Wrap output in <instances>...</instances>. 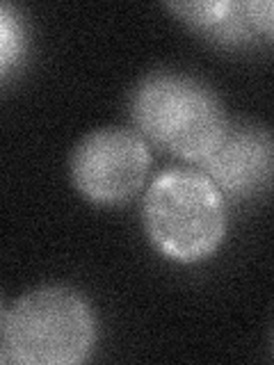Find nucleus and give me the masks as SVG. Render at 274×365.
<instances>
[{
	"label": "nucleus",
	"mask_w": 274,
	"mask_h": 365,
	"mask_svg": "<svg viewBox=\"0 0 274 365\" xmlns=\"http://www.w3.org/2000/svg\"><path fill=\"white\" fill-rule=\"evenodd\" d=\"M144 228L160 254L197 262L220 247L226 208L215 182L199 171L171 169L160 174L142 205Z\"/></svg>",
	"instance_id": "obj_1"
},
{
	"label": "nucleus",
	"mask_w": 274,
	"mask_h": 365,
	"mask_svg": "<svg viewBox=\"0 0 274 365\" xmlns=\"http://www.w3.org/2000/svg\"><path fill=\"white\" fill-rule=\"evenodd\" d=\"M133 117L167 151L203 160L226 130L220 98L201 80L186 73H151L133 94Z\"/></svg>",
	"instance_id": "obj_2"
},
{
	"label": "nucleus",
	"mask_w": 274,
	"mask_h": 365,
	"mask_svg": "<svg viewBox=\"0 0 274 365\" xmlns=\"http://www.w3.org/2000/svg\"><path fill=\"white\" fill-rule=\"evenodd\" d=\"M11 356L30 365H73L96 340L89 304L71 288L44 285L11 304L5 317Z\"/></svg>",
	"instance_id": "obj_3"
},
{
	"label": "nucleus",
	"mask_w": 274,
	"mask_h": 365,
	"mask_svg": "<svg viewBox=\"0 0 274 365\" xmlns=\"http://www.w3.org/2000/svg\"><path fill=\"white\" fill-rule=\"evenodd\" d=\"M71 180L94 203L117 205L144 185L151 155L146 144L126 128H101L85 135L71 153Z\"/></svg>",
	"instance_id": "obj_4"
},
{
	"label": "nucleus",
	"mask_w": 274,
	"mask_h": 365,
	"mask_svg": "<svg viewBox=\"0 0 274 365\" xmlns=\"http://www.w3.org/2000/svg\"><path fill=\"white\" fill-rule=\"evenodd\" d=\"M203 169L215 185L249 197L270 187L272 180V137L256 125H235L203 158Z\"/></svg>",
	"instance_id": "obj_5"
},
{
	"label": "nucleus",
	"mask_w": 274,
	"mask_h": 365,
	"mask_svg": "<svg viewBox=\"0 0 274 365\" xmlns=\"http://www.w3.org/2000/svg\"><path fill=\"white\" fill-rule=\"evenodd\" d=\"M169 9H174L181 19H186L192 26L201 30L220 28L226 16L233 11V3L226 0H201V3H169Z\"/></svg>",
	"instance_id": "obj_6"
},
{
	"label": "nucleus",
	"mask_w": 274,
	"mask_h": 365,
	"mask_svg": "<svg viewBox=\"0 0 274 365\" xmlns=\"http://www.w3.org/2000/svg\"><path fill=\"white\" fill-rule=\"evenodd\" d=\"M23 51V23L9 5L0 3V71Z\"/></svg>",
	"instance_id": "obj_7"
},
{
	"label": "nucleus",
	"mask_w": 274,
	"mask_h": 365,
	"mask_svg": "<svg viewBox=\"0 0 274 365\" xmlns=\"http://www.w3.org/2000/svg\"><path fill=\"white\" fill-rule=\"evenodd\" d=\"M245 11H247V19L254 23L256 28H260L265 34H272V3H270V0L247 3Z\"/></svg>",
	"instance_id": "obj_8"
},
{
	"label": "nucleus",
	"mask_w": 274,
	"mask_h": 365,
	"mask_svg": "<svg viewBox=\"0 0 274 365\" xmlns=\"http://www.w3.org/2000/svg\"><path fill=\"white\" fill-rule=\"evenodd\" d=\"M0 324H3V304H0Z\"/></svg>",
	"instance_id": "obj_9"
}]
</instances>
